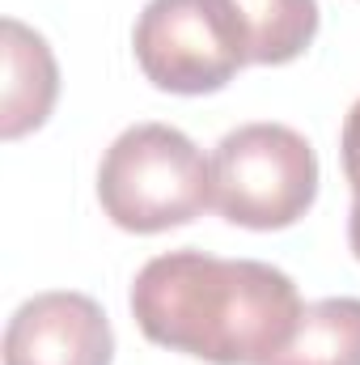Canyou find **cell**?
Returning a JSON list of instances; mask_svg holds the SVG:
<instances>
[{"instance_id":"obj_1","label":"cell","mask_w":360,"mask_h":365,"mask_svg":"<svg viewBox=\"0 0 360 365\" xmlns=\"http://www.w3.org/2000/svg\"><path fill=\"white\" fill-rule=\"evenodd\" d=\"M136 327L208 365H268L297 331L301 293L292 276L263 259H221L170 251L132 280Z\"/></svg>"},{"instance_id":"obj_2","label":"cell","mask_w":360,"mask_h":365,"mask_svg":"<svg viewBox=\"0 0 360 365\" xmlns=\"http://www.w3.org/2000/svg\"><path fill=\"white\" fill-rule=\"evenodd\" d=\"M97 204L127 234L191 225L212 208V162L170 123L119 132L97 166Z\"/></svg>"},{"instance_id":"obj_9","label":"cell","mask_w":360,"mask_h":365,"mask_svg":"<svg viewBox=\"0 0 360 365\" xmlns=\"http://www.w3.org/2000/svg\"><path fill=\"white\" fill-rule=\"evenodd\" d=\"M339 149H344V175L352 182V195L360 200V98L352 102V110H348V119H344Z\"/></svg>"},{"instance_id":"obj_10","label":"cell","mask_w":360,"mask_h":365,"mask_svg":"<svg viewBox=\"0 0 360 365\" xmlns=\"http://www.w3.org/2000/svg\"><path fill=\"white\" fill-rule=\"evenodd\" d=\"M348 242H352V255L360 259V200H352V217H348Z\"/></svg>"},{"instance_id":"obj_3","label":"cell","mask_w":360,"mask_h":365,"mask_svg":"<svg viewBox=\"0 0 360 365\" xmlns=\"http://www.w3.org/2000/svg\"><path fill=\"white\" fill-rule=\"evenodd\" d=\"M318 200V153L288 123H242L212 153V204L242 230H288Z\"/></svg>"},{"instance_id":"obj_5","label":"cell","mask_w":360,"mask_h":365,"mask_svg":"<svg viewBox=\"0 0 360 365\" xmlns=\"http://www.w3.org/2000/svg\"><path fill=\"white\" fill-rule=\"evenodd\" d=\"M115 331L106 310L73 289L34 293L4 327V365H110Z\"/></svg>"},{"instance_id":"obj_8","label":"cell","mask_w":360,"mask_h":365,"mask_svg":"<svg viewBox=\"0 0 360 365\" xmlns=\"http://www.w3.org/2000/svg\"><path fill=\"white\" fill-rule=\"evenodd\" d=\"M268 365H360V297L309 302L292 340Z\"/></svg>"},{"instance_id":"obj_6","label":"cell","mask_w":360,"mask_h":365,"mask_svg":"<svg viewBox=\"0 0 360 365\" xmlns=\"http://www.w3.org/2000/svg\"><path fill=\"white\" fill-rule=\"evenodd\" d=\"M4 98H0V136L21 140L43 128L60 98V68L38 30L17 17H4Z\"/></svg>"},{"instance_id":"obj_4","label":"cell","mask_w":360,"mask_h":365,"mask_svg":"<svg viewBox=\"0 0 360 365\" xmlns=\"http://www.w3.org/2000/svg\"><path fill=\"white\" fill-rule=\"evenodd\" d=\"M140 73L166 93H216L242 68L246 56L216 0H149L132 30Z\"/></svg>"},{"instance_id":"obj_7","label":"cell","mask_w":360,"mask_h":365,"mask_svg":"<svg viewBox=\"0 0 360 365\" xmlns=\"http://www.w3.org/2000/svg\"><path fill=\"white\" fill-rule=\"evenodd\" d=\"M246 64H292L318 34V0H216Z\"/></svg>"}]
</instances>
